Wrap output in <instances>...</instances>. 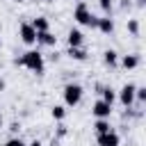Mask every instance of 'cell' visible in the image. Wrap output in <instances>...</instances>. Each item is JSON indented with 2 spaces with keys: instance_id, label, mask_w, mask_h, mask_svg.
Wrapping results in <instances>:
<instances>
[{
  "instance_id": "cell-15",
  "label": "cell",
  "mask_w": 146,
  "mask_h": 146,
  "mask_svg": "<svg viewBox=\"0 0 146 146\" xmlns=\"http://www.w3.org/2000/svg\"><path fill=\"white\" fill-rule=\"evenodd\" d=\"M110 130H112L110 119H96V123H94V132H96V135H105V132H110Z\"/></svg>"
},
{
  "instance_id": "cell-5",
  "label": "cell",
  "mask_w": 146,
  "mask_h": 146,
  "mask_svg": "<svg viewBox=\"0 0 146 146\" xmlns=\"http://www.w3.org/2000/svg\"><path fill=\"white\" fill-rule=\"evenodd\" d=\"M18 36L25 46H34L36 43V30L32 27V23H21L18 25Z\"/></svg>"
},
{
  "instance_id": "cell-9",
  "label": "cell",
  "mask_w": 146,
  "mask_h": 146,
  "mask_svg": "<svg viewBox=\"0 0 146 146\" xmlns=\"http://www.w3.org/2000/svg\"><path fill=\"white\" fill-rule=\"evenodd\" d=\"M139 62H141V59H139V55H135V52H132V55H119V64H121L125 71L137 68V66H139Z\"/></svg>"
},
{
  "instance_id": "cell-1",
  "label": "cell",
  "mask_w": 146,
  "mask_h": 146,
  "mask_svg": "<svg viewBox=\"0 0 146 146\" xmlns=\"http://www.w3.org/2000/svg\"><path fill=\"white\" fill-rule=\"evenodd\" d=\"M14 64L23 66V68H27V71H32L36 75H43V71H46V57L39 50H25L21 57L14 59Z\"/></svg>"
},
{
  "instance_id": "cell-21",
  "label": "cell",
  "mask_w": 146,
  "mask_h": 146,
  "mask_svg": "<svg viewBox=\"0 0 146 146\" xmlns=\"http://www.w3.org/2000/svg\"><path fill=\"white\" fill-rule=\"evenodd\" d=\"M2 146H27V144H25L21 137H9V139H7Z\"/></svg>"
},
{
  "instance_id": "cell-19",
  "label": "cell",
  "mask_w": 146,
  "mask_h": 146,
  "mask_svg": "<svg viewBox=\"0 0 146 146\" xmlns=\"http://www.w3.org/2000/svg\"><path fill=\"white\" fill-rule=\"evenodd\" d=\"M128 32L132 36H139V21L137 18H128Z\"/></svg>"
},
{
  "instance_id": "cell-29",
  "label": "cell",
  "mask_w": 146,
  "mask_h": 146,
  "mask_svg": "<svg viewBox=\"0 0 146 146\" xmlns=\"http://www.w3.org/2000/svg\"><path fill=\"white\" fill-rule=\"evenodd\" d=\"M75 2H84V0H75Z\"/></svg>"
},
{
  "instance_id": "cell-27",
  "label": "cell",
  "mask_w": 146,
  "mask_h": 146,
  "mask_svg": "<svg viewBox=\"0 0 146 146\" xmlns=\"http://www.w3.org/2000/svg\"><path fill=\"white\" fill-rule=\"evenodd\" d=\"M0 128H2V116H0Z\"/></svg>"
},
{
  "instance_id": "cell-7",
  "label": "cell",
  "mask_w": 146,
  "mask_h": 146,
  "mask_svg": "<svg viewBox=\"0 0 146 146\" xmlns=\"http://www.w3.org/2000/svg\"><path fill=\"white\" fill-rule=\"evenodd\" d=\"M91 114H94L96 119H110V116H112V105L98 98V100L91 105Z\"/></svg>"
},
{
  "instance_id": "cell-3",
  "label": "cell",
  "mask_w": 146,
  "mask_h": 146,
  "mask_svg": "<svg viewBox=\"0 0 146 146\" xmlns=\"http://www.w3.org/2000/svg\"><path fill=\"white\" fill-rule=\"evenodd\" d=\"M73 18H75V23L87 25V27H96V21H98V18L89 11L87 2H78V5H75V9H73Z\"/></svg>"
},
{
  "instance_id": "cell-12",
  "label": "cell",
  "mask_w": 146,
  "mask_h": 146,
  "mask_svg": "<svg viewBox=\"0 0 146 146\" xmlns=\"http://www.w3.org/2000/svg\"><path fill=\"white\" fill-rule=\"evenodd\" d=\"M96 94H100V100H105V103H110V105H114V100H116V91H114L112 87L96 84Z\"/></svg>"
},
{
  "instance_id": "cell-20",
  "label": "cell",
  "mask_w": 146,
  "mask_h": 146,
  "mask_svg": "<svg viewBox=\"0 0 146 146\" xmlns=\"http://www.w3.org/2000/svg\"><path fill=\"white\" fill-rule=\"evenodd\" d=\"M66 132H68V128H66L64 123H59V125H57V130H55V137H52V144H57V141H59L62 137H66Z\"/></svg>"
},
{
  "instance_id": "cell-6",
  "label": "cell",
  "mask_w": 146,
  "mask_h": 146,
  "mask_svg": "<svg viewBox=\"0 0 146 146\" xmlns=\"http://www.w3.org/2000/svg\"><path fill=\"white\" fill-rule=\"evenodd\" d=\"M96 144H98V146H119V144H121V135L112 128V130L105 132V135H96Z\"/></svg>"
},
{
  "instance_id": "cell-10",
  "label": "cell",
  "mask_w": 146,
  "mask_h": 146,
  "mask_svg": "<svg viewBox=\"0 0 146 146\" xmlns=\"http://www.w3.org/2000/svg\"><path fill=\"white\" fill-rule=\"evenodd\" d=\"M96 30L103 32V34H112V32H114V18H112V16L98 18V21H96Z\"/></svg>"
},
{
  "instance_id": "cell-13",
  "label": "cell",
  "mask_w": 146,
  "mask_h": 146,
  "mask_svg": "<svg viewBox=\"0 0 146 146\" xmlns=\"http://www.w3.org/2000/svg\"><path fill=\"white\" fill-rule=\"evenodd\" d=\"M103 64L110 66V68H116V66H119V52H116L114 48H107V50L103 52Z\"/></svg>"
},
{
  "instance_id": "cell-14",
  "label": "cell",
  "mask_w": 146,
  "mask_h": 146,
  "mask_svg": "<svg viewBox=\"0 0 146 146\" xmlns=\"http://www.w3.org/2000/svg\"><path fill=\"white\" fill-rule=\"evenodd\" d=\"M32 27H34L36 32H48V30H50V21H48L46 16H36V18L32 21Z\"/></svg>"
},
{
  "instance_id": "cell-17",
  "label": "cell",
  "mask_w": 146,
  "mask_h": 146,
  "mask_svg": "<svg viewBox=\"0 0 146 146\" xmlns=\"http://www.w3.org/2000/svg\"><path fill=\"white\" fill-rule=\"evenodd\" d=\"M50 114H52V119H55V121H59V123H62V121L66 119V107H64V105H52Z\"/></svg>"
},
{
  "instance_id": "cell-11",
  "label": "cell",
  "mask_w": 146,
  "mask_h": 146,
  "mask_svg": "<svg viewBox=\"0 0 146 146\" xmlns=\"http://www.w3.org/2000/svg\"><path fill=\"white\" fill-rule=\"evenodd\" d=\"M36 43L39 46H48V48H55L57 46V36L48 30V32H36Z\"/></svg>"
},
{
  "instance_id": "cell-2",
  "label": "cell",
  "mask_w": 146,
  "mask_h": 146,
  "mask_svg": "<svg viewBox=\"0 0 146 146\" xmlns=\"http://www.w3.org/2000/svg\"><path fill=\"white\" fill-rule=\"evenodd\" d=\"M62 96H64V107H75V105H80V100L84 96V89L78 82H66Z\"/></svg>"
},
{
  "instance_id": "cell-31",
  "label": "cell",
  "mask_w": 146,
  "mask_h": 146,
  "mask_svg": "<svg viewBox=\"0 0 146 146\" xmlns=\"http://www.w3.org/2000/svg\"><path fill=\"white\" fill-rule=\"evenodd\" d=\"M0 46H2V39H0Z\"/></svg>"
},
{
  "instance_id": "cell-8",
  "label": "cell",
  "mask_w": 146,
  "mask_h": 146,
  "mask_svg": "<svg viewBox=\"0 0 146 146\" xmlns=\"http://www.w3.org/2000/svg\"><path fill=\"white\" fill-rule=\"evenodd\" d=\"M66 43H68V48H82V43H84V34H82V30H78V27L68 30V34H66Z\"/></svg>"
},
{
  "instance_id": "cell-26",
  "label": "cell",
  "mask_w": 146,
  "mask_h": 146,
  "mask_svg": "<svg viewBox=\"0 0 146 146\" xmlns=\"http://www.w3.org/2000/svg\"><path fill=\"white\" fill-rule=\"evenodd\" d=\"M135 5H137V7H144V5H146V2H144V0H137V2H135Z\"/></svg>"
},
{
  "instance_id": "cell-28",
  "label": "cell",
  "mask_w": 146,
  "mask_h": 146,
  "mask_svg": "<svg viewBox=\"0 0 146 146\" xmlns=\"http://www.w3.org/2000/svg\"><path fill=\"white\" fill-rule=\"evenodd\" d=\"M43 2H55V0H43Z\"/></svg>"
},
{
  "instance_id": "cell-23",
  "label": "cell",
  "mask_w": 146,
  "mask_h": 146,
  "mask_svg": "<svg viewBox=\"0 0 146 146\" xmlns=\"http://www.w3.org/2000/svg\"><path fill=\"white\" fill-rule=\"evenodd\" d=\"M130 5H132L130 0H121V7H123V9H130Z\"/></svg>"
},
{
  "instance_id": "cell-18",
  "label": "cell",
  "mask_w": 146,
  "mask_h": 146,
  "mask_svg": "<svg viewBox=\"0 0 146 146\" xmlns=\"http://www.w3.org/2000/svg\"><path fill=\"white\" fill-rule=\"evenodd\" d=\"M98 5H100V9H103V14H105V16H112L114 0H98Z\"/></svg>"
},
{
  "instance_id": "cell-24",
  "label": "cell",
  "mask_w": 146,
  "mask_h": 146,
  "mask_svg": "<svg viewBox=\"0 0 146 146\" xmlns=\"http://www.w3.org/2000/svg\"><path fill=\"white\" fill-rule=\"evenodd\" d=\"M27 146H43V144H41V141H39V139H32V141H30V144H27Z\"/></svg>"
},
{
  "instance_id": "cell-25",
  "label": "cell",
  "mask_w": 146,
  "mask_h": 146,
  "mask_svg": "<svg viewBox=\"0 0 146 146\" xmlns=\"http://www.w3.org/2000/svg\"><path fill=\"white\" fill-rule=\"evenodd\" d=\"M5 89H7V82H5L2 78H0V91H5Z\"/></svg>"
},
{
  "instance_id": "cell-16",
  "label": "cell",
  "mask_w": 146,
  "mask_h": 146,
  "mask_svg": "<svg viewBox=\"0 0 146 146\" xmlns=\"http://www.w3.org/2000/svg\"><path fill=\"white\" fill-rule=\"evenodd\" d=\"M66 55H68L71 59H75V62H84L89 52H87L84 48H68V50H66Z\"/></svg>"
},
{
  "instance_id": "cell-22",
  "label": "cell",
  "mask_w": 146,
  "mask_h": 146,
  "mask_svg": "<svg viewBox=\"0 0 146 146\" xmlns=\"http://www.w3.org/2000/svg\"><path fill=\"white\" fill-rule=\"evenodd\" d=\"M18 130H21V123H18V121H14V123H11V125H9V132H11V135H14V137H18V135H16V132H18Z\"/></svg>"
},
{
  "instance_id": "cell-30",
  "label": "cell",
  "mask_w": 146,
  "mask_h": 146,
  "mask_svg": "<svg viewBox=\"0 0 146 146\" xmlns=\"http://www.w3.org/2000/svg\"><path fill=\"white\" fill-rule=\"evenodd\" d=\"M14 2H23V0H14Z\"/></svg>"
},
{
  "instance_id": "cell-4",
  "label": "cell",
  "mask_w": 146,
  "mask_h": 146,
  "mask_svg": "<svg viewBox=\"0 0 146 146\" xmlns=\"http://www.w3.org/2000/svg\"><path fill=\"white\" fill-rule=\"evenodd\" d=\"M135 91H137V84H132V82L123 84V87L116 91V98L121 100L123 107H132V105H135Z\"/></svg>"
}]
</instances>
